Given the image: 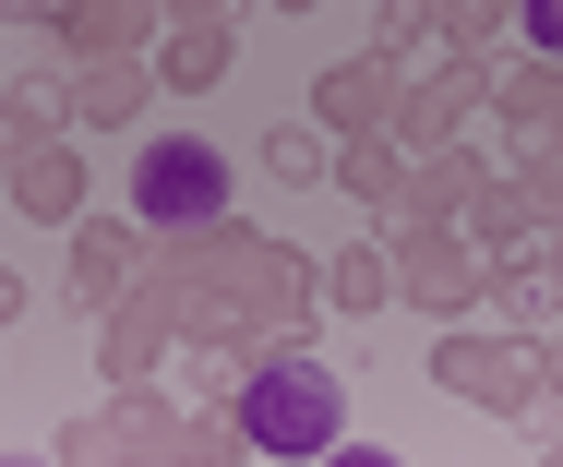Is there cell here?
Returning a JSON list of instances; mask_svg holds the SVG:
<instances>
[{"mask_svg": "<svg viewBox=\"0 0 563 467\" xmlns=\"http://www.w3.org/2000/svg\"><path fill=\"white\" fill-rule=\"evenodd\" d=\"M324 467H396V456H384V444H360V456H324Z\"/></svg>", "mask_w": 563, "mask_h": 467, "instance_id": "277c9868", "label": "cell"}, {"mask_svg": "<svg viewBox=\"0 0 563 467\" xmlns=\"http://www.w3.org/2000/svg\"><path fill=\"white\" fill-rule=\"evenodd\" d=\"M132 204H144L156 229H205L228 204V156L217 144H156V156L132 168Z\"/></svg>", "mask_w": 563, "mask_h": 467, "instance_id": "7a4b0ae2", "label": "cell"}, {"mask_svg": "<svg viewBox=\"0 0 563 467\" xmlns=\"http://www.w3.org/2000/svg\"><path fill=\"white\" fill-rule=\"evenodd\" d=\"M336 420H347V383L324 359H264L252 396H240V432L264 456H336Z\"/></svg>", "mask_w": 563, "mask_h": 467, "instance_id": "6da1fadb", "label": "cell"}, {"mask_svg": "<svg viewBox=\"0 0 563 467\" xmlns=\"http://www.w3.org/2000/svg\"><path fill=\"white\" fill-rule=\"evenodd\" d=\"M528 36H552V48H563V0H528Z\"/></svg>", "mask_w": 563, "mask_h": 467, "instance_id": "3957f363", "label": "cell"}]
</instances>
